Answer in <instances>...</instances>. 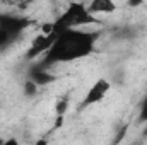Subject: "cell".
<instances>
[{
    "instance_id": "cell-1",
    "label": "cell",
    "mask_w": 147,
    "mask_h": 145,
    "mask_svg": "<svg viewBox=\"0 0 147 145\" xmlns=\"http://www.w3.org/2000/svg\"><path fill=\"white\" fill-rule=\"evenodd\" d=\"M99 31L89 29H67L57 33L51 48L38 62L41 67L48 68L55 63H70L89 56L99 39Z\"/></svg>"
},
{
    "instance_id": "cell-2",
    "label": "cell",
    "mask_w": 147,
    "mask_h": 145,
    "mask_svg": "<svg viewBox=\"0 0 147 145\" xmlns=\"http://www.w3.org/2000/svg\"><path fill=\"white\" fill-rule=\"evenodd\" d=\"M101 21L92 15L87 9V3L84 2H72L67 5L65 12L60 14L53 21V33H62L67 29H80L84 26H94L99 24Z\"/></svg>"
},
{
    "instance_id": "cell-3",
    "label": "cell",
    "mask_w": 147,
    "mask_h": 145,
    "mask_svg": "<svg viewBox=\"0 0 147 145\" xmlns=\"http://www.w3.org/2000/svg\"><path fill=\"white\" fill-rule=\"evenodd\" d=\"M31 24H33V21L28 19V17H24V15L0 12V29L7 31L16 41L24 34V31H26Z\"/></svg>"
},
{
    "instance_id": "cell-4",
    "label": "cell",
    "mask_w": 147,
    "mask_h": 145,
    "mask_svg": "<svg viewBox=\"0 0 147 145\" xmlns=\"http://www.w3.org/2000/svg\"><path fill=\"white\" fill-rule=\"evenodd\" d=\"M110 89H111V82L108 79H98L87 89V92L84 94V99L80 101L79 109H86V108H89V106H94V104L101 103L106 97V94L110 92Z\"/></svg>"
},
{
    "instance_id": "cell-5",
    "label": "cell",
    "mask_w": 147,
    "mask_h": 145,
    "mask_svg": "<svg viewBox=\"0 0 147 145\" xmlns=\"http://www.w3.org/2000/svg\"><path fill=\"white\" fill-rule=\"evenodd\" d=\"M55 33H51V34H39L33 39V43H31V46H29V50L26 51V60L28 62H31V60H34L38 58L39 55H45L50 48H51V44H53V41H55Z\"/></svg>"
},
{
    "instance_id": "cell-6",
    "label": "cell",
    "mask_w": 147,
    "mask_h": 145,
    "mask_svg": "<svg viewBox=\"0 0 147 145\" xmlns=\"http://www.w3.org/2000/svg\"><path fill=\"white\" fill-rule=\"evenodd\" d=\"M28 80L34 82L38 87H41V85H48V84L55 82V80H57V75H53L48 68L41 67L39 63H34V65H31L29 70H28Z\"/></svg>"
},
{
    "instance_id": "cell-7",
    "label": "cell",
    "mask_w": 147,
    "mask_h": 145,
    "mask_svg": "<svg viewBox=\"0 0 147 145\" xmlns=\"http://www.w3.org/2000/svg\"><path fill=\"white\" fill-rule=\"evenodd\" d=\"M87 9L92 15L96 14H111L116 10V5L111 0H92L87 3Z\"/></svg>"
},
{
    "instance_id": "cell-8",
    "label": "cell",
    "mask_w": 147,
    "mask_h": 145,
    "mask_svg": "<svg viewBox=\"0 0 147 145\" xmlns=\"http://www.w3.org/2000/svg\"><path fill=\"white\" fill-rule=\"evenodd\" d=\"M69 104H70V97H69V96H62V97L57 101V104H55V113H57V116H65V113H67V109H69Z\"/></svg>"
},
{
    "instance_id": "cell-9",
    "label": "cell",
    "mask_w": 147,
    "mask_h": 145,
    "mask_svg": "<svg viewBox=\"0 0 147 145\" xmlns=\"http://www.w3.org/2000/svg\"><path fill=\"white\" fill-rule=\"evenodd\" d=\"M16 43V39L10 36L7 31H3V29H0V51H3V50H7L10 44H14Z\"/></svg>"
},
{
    "instance_id": "cell-10",
    "label": "cell",
    "mask_w": 147,
    "mask_h": 145,
    "mask_svg": "<svg viewBox=\"0 0 147 145\" xmlns=\"http://www.w3.org/2000/svg\"><path fill=\"white\" fill-rule=\"evenodd\" d=\"M38 87L34 82H31V80H24V84H22V91H24V96H28V97H33V96H36L38 94Z\"/></svg>"
},
{
    "instance_id": "cell-11",
    "label": "cell",
    "mask_w": 147,
    "mask_h": 145,
    "mask_svg": "<svg viewBox=\"0 0 147 145\" xmlns=\"http://www.w3.org/2000/svg\"><path fill=\"white\" fill-rule=\"evenodd\" d=\"M139 121L147 123V97L142 101V104H140V111H139Z\"/></svg>"
},
{
    "instance_id": "cell-12",
    "label": "cell",
    "mask_w": 147,
    "mask_h": 145,
    "mask_svg": "<svg viewBox=\"0 0 147 145\" xmlns=\"http://www.w3.org/2000/svg\"><path fill=\"white\" fill-rule=\"evenodd\" d=\"M127 132H128V125H123V126L120 128V132L116 133V138H115V142H113V144H115V145L121 144V142H123V138H125V135H127Z\"/></svg>"
},
{
    "instance_id": "cell-13",
    "label": "cell",
    "mask_w": 147,
    "mask_h": 145,
    "mask_svg": "<svg viewBox=\"0 0 147 145\" xmlns=\"http://www.w3.org/2000/svg\"><path fill=\"white\" fill-rule=\"evenodd\" d=\"M0 145H19V140L14 138V137H10V138H7V140L3 138V142H2Z\"/></svg>"
},
{
    "instance_id": "cell-14",
    "label": "cell",
    "mask_w": 147,
    "mask_h": 145,
    "mask_svg": "<svg viewBox=\"0 0 147 145\" xmlns=\"http://www.w3.org/2000/svg\"><path fill=\"white\" fill-rule=\"evenodd\" d=\"M63 118H65V116H57V118H55V125H53V130H58V128L63 125Z\"/></svg>"
},
{
    "instance_id": "cell-15",
    "label": "cell",
    "mask_w": 147,
    "mask_h": 145,
    "mask_svg": "<svg viewBox=\"0 0 147 145\" xmlns=\"http://www.w3.org/2000/svg\"><path fill=\"white\" fill-rule=\"evenodd\" d=\"M36 145H48V140H46V137H43V138H39L36 142Z\"/></svg>"
},
{
    "instance_id": "cell-16",
    "label": "cell",
    "mask_w": 147,
    "mask_h": 145,
    "mask_svg": "<svg viewBox=\"0 0 147 145\" xmlns=\"http://www.w3.org/2000/svg\"><path fill=\"white\" fill-rule=\"evenodd\" d=\"M142 135L147 138V123H146V126H144V130H142Z\"/></svg>"
}]
</instances>
